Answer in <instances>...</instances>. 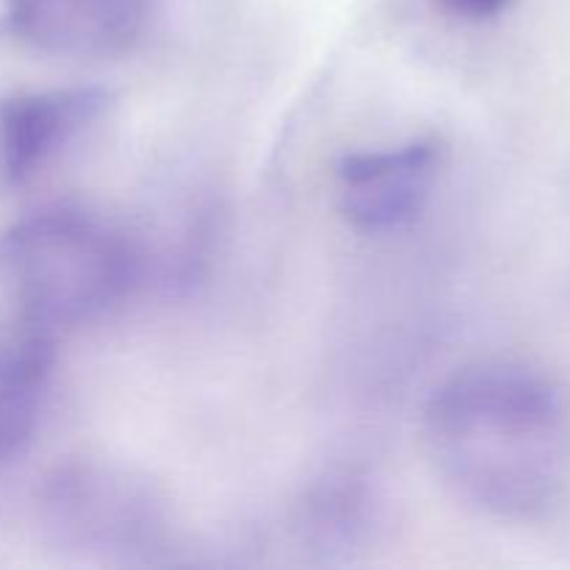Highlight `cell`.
<instances>
[{
	"mask_svg": "<svg viewBox=\"0 0 570 570\" xmlns=\"http://www.w3.org/2000/svg\"><path fill=\"white\" fill-rule=\"evenodd\" d=\"M59 362V328L17 304H0V390L45 395Z\"/></svg>",
	"mask_w": 570,
	"mask_h": 570,
	"instance_id": "ba28073f",
	"label": "cell"
},
{
	"mask_svg": "<svg viewBox=\"0 0 570 570\" xmlns=\"http://www.w3.org/2000/svg\"><path fill=\"white\" fill-rule=\"evenodd\" d=\"M376 521V484L356 465H334L317 473L295 510L301 546L323 562L351 560L373 538Z\"/></svg>",
	"mask_w": 570,
	"mask_h": 570,
	"instance_id": "52a82bcc",
	"label": "cell"
},
{
	"mask_svg": "<svg viewBox=\"0 0 570 570\" xmlns=\"http://www.w3.org/2000/svg\"><path fill=\"white\" fill-rule=\"evenodd\" d=\"M156 0H3L9 31L53 56H117L142 37Z\"/></svg>",
	"mask_w": 570,
	"mask_h": 570,
	"instance_id": "8992f818",
	"label": "cell"
},
{
	"mask_svg": "<svg viewBox=\"0 0 570 570\" xmlns=\"http://www.w3.org/2000/svg\"><path fill=\"white\" fill-rule=\"evenodd\" d=\"M438 3L460 20L482 22L499 17L510 6V0H438Z\"/></svg>",
	"mask_w": 570,
	"mask_h": 570,
	"instance_id": "30bf717a",
	"label": "cell"
},
{
	"mask_svg": "<svg viewBox=\"0 0 570 570\" xmlns=\"http://www.w3.org/2000/svg\"><path fill=\"white\" fill-rule=\"evenodd\" d=\"M438 176L440 145L434 139L354 150L337 165L340 212L362 234L399 232L421 215Z\"/></svg>",
	"mask_w": 570,
	"mask_h": 570,
	"instance_id": "277c9868",
	"label": "cell"
},
{
	"mask_svg": "<svg viewBox=\"0 0 570 570\" xmlns=\"http://www.w3.org/2000/svg\"><path fill=\"white\" fill-rule=\"evenodd\" d=\"M109 106L98 87L26 89L0 98V187L33 181Z\"/></svg>",
	"mask_w": 570,
	"mask_h": 570,
	"instance_id": "5b68a950",
	"label": "cell"
},
{
	"mask_svg": "<svg viewBox=\"0 0 570 570\" xmlns=\"http://www.w3.org/2000/svg\"><path fill=\"white\" fill-rule=\"evenodd\" d=\"M137 276L139 254L131 239L83 209L48 206L0 232L6 301L59 332L106 315Z\"/></svg>",
	"mask_w": 570,
	"mask_h": 570,
	"instance_id": "7a4b0ae2",
	"label": "cell"
},
{
	"mask_svg": "<svg viewBox=\"0 0 570 570\" xmlns=\"http://www.w3.org/2000/svg\"><path fill=\"white\" fill-rule=\"evenodd\" d=\"M423 443L462 504L493 521H538L568 484V393L529 362H471L429 395Z\"/></svg>",
	"mask_w": 570,
	"mask_h": 570,
	"instance_id": "6da1fadb",
	"label": "cell"
},
{
	"mask_svg": "<svg viewBox=\"0 0 570 570\" xmlns=\"http://www.w3.org/2000/svg\"><path fill=\"white\" fill-rule=\"evenodd\" d=\"M45 395L3 393L0 390V468L20 460L33 443L42 417Z\"/></svg>",
	"mask_w": 570,
	"mask_h": 570,
	"instance_id": "9c48e42d",
	"label": "cell"
},
{
	"mask_svg": "<svg viewBox=\"0 0 570 570\" xmlns=\"http://www.w3.org/2000/svg\"><path fill=\"white\" fill-rule=\"evenodd\" d=\"M39 527L53 549L100 568H148L173 549L170 507L142 473L104 460L53 468L37 493Z\"/></svg>",
	"mask_w": 570,
	"mask_h": 570,
	"instance_id": "3957f363",
	"label": "cell"
}]
</instances>
